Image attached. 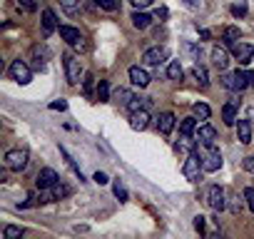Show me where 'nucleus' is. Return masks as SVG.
<instances>
[{"instance_id": "nucleus-17", "label": "nucleus", "mask_w": 254, "mask_h": 239, "mask_svg": "<svg viewBox=\"0 0 254 239\" xmlns=\"http://www.w3.org/2000/svg\"><path fill=\"white\" fill-rule=\"evenodd\" d=\"M237 137L242 145H249L252 142V122L249 120H239L237 122Z\"/></svg>"}, {"instance_id": "nucleus-45", "label": "nucleus", "mask_w": 254, "mask_h": 239, "mask_svg": "<svg viewBox=\"0 0 254 239\" xmlns=\"http://www.w3.org/2000/svg\"><path fill=\"white\" fill-rule=\"evenodd\" d=\"M242 167H244L247 172H254V155H252V157H244V160H242Z\"/></svg>"}, {"instance_id": "nucleus-8", "label": "nucleus", "mask_w": 254, "mask_h": 239, "mask_svg": "<svg viewBox=\"0 0 254 239\" xmlns=\"http://www.w3.org/2000/svg\"><path fill=\"white\" fill-rule=\"evenodd\" d=\"M57 180H60V177H57V172H55L53 167H45V169H40V172H37L35 184H37V189H50Z\"/></svg>"}, {"instance_id": "nucleus-43", "label": "nucleus", "mask_w": 254, "mask_h": 239, "mask_svg": "<svg viewBox=\"0 0 254 239\" xmlns=\"http://www.w3.org/2000/svg\"><path fill=\"white\" fill-rule=\"evenodd\" d=\"M195 229H197L200 234H204V217H202V214L195 217Z\"/></svg>"}, {"instance_id": "nucleus-13", "label": "nucleus", "mask_w": 254, "mask_h": 239, "mask_svg": "<svg viewBox=\"0 0 254 239\" xmlns=\"http://www.w3.org/2000/svg\"><path fill=\"white\" fill-rule=\"evenodd\" d=\"M147 125H150V112H147V110L132 112V117H130V127H132V129L142 132V129H147Z\"/></svg>"}, {"instance_id": "nucleus-23", "label": "nucleus", "mask_w": 254, "mask_h": 239, "mask_svg": "<svg viewBox=\"0 0 254 239\" xmlns=\"http://www.w3.org/2000/svg\"><path fill=\"white\" fill-rule=\"evenodd\" d=\"M177 152H182V155H189V152H195V142H192V135H182L180 142L175 145Z\"/></svg>"}, {"instance_id": "nucleus-51", "label": "nucleus", "mask_w": 254, "mask_h": 239, "mask_svg": "<svg viewBox=\"0 0 254 239\" xmlns=\"http://www.w3.org/2000/svg\"><path fill=\"white\" fill-rule=\"evenodd\" d=\"M247 80H249V88H254V73H247Z\"/></svg>"}, {"instance_id": "nucleus-27", "label": "nucleus", "mask_w": 254, "mask_h": 239, "mask_svg": "<svg viewBox=\"0 0 254 239\" xmlns=\"http://www.w3.org/2000/svg\"><path fill=\"white\" fill-rule=\"evenodd\" d=\"M80 3H82V0H60V5L65 8V13H68L70 18H75V15L80 13Z\"/></svg>"}, {"instance_id": "nucleus-33", "label": "nucleus", "mask_w": 254, "mask_h": 239, "mask_svg": "<svg viewBox=\"0 0 254 239\" xmlns=\"http://www.w3.org/2000/svg\"><path fill=\"white\" fill-rule=\"evenodd\" d=\"M115 97H117V102H120V105H125V107H127L135 95H132L130 90H127V88H120V90H115Z\"/></svg>"}, {"instance_id": "nucleus-41", "label": "nucleus", "mask_w": 254, "mask_h": 239, "mask_svg": "<svg viewBox=\"0 0 254 239\" xmlns=\"http://www.w3.org/2000/svg\"><path fill=\"white\" fill-rule=\"evenodd\" d=\"M18 3H20V8H23V10H28V13H35V0H18Z\"/></svg>"}, {"instance_id": "nucleus-52", "label": "nucleus", "mask_w": 254, "mask_h": 239, "mask_svg": "<svg viewBox=\"0 0 254 239\" xmlns=\"http://www.w3.org/2000/svg\"><path fill=\"white\" fill-rule=\"evenodd\" d=\"M249 120H254V107H249Z\"/></svg>"}, {"instance_id": "nucleus-47", "label": "nucleus", "mask_w": 254, "mask_h": 239, "mask_svg": "<svg viewBox=\"0 0 254 239\" xmlns=\"http://www.w3.org/2000/svg\"><path fill=\"white\" fill-rule=\"evenodd\" d=\"M50 110H68V102L65 100H57V102L50 105Z\"/></svg>"}, {"instance_id": "nucleus-9", "label": "nucleus", "mask_w": 254, "mask_h": 239, "mask_svg": "<svg viewBox=\"0 0 254 239\" xmlns=\"http://www.w3.org/2000/svg\"><path fill=\"white\" fill-rule=\"evenodd\" d=\"M127 75H130V82L137 85V88H147V85H150V75H147V70L140 68V65H132V68L127 70Z\"/></svg>"}, {"instance_id": "nucleus-14", "label": "nucleus", "mask_w": 254, "mask_h": 239, "mask_svg": "<svg viewBox=\"0 0 254 239\" xmlns=\"http://www.w3.org/2000/svg\"><path fill=\"white\" fill-rule=\"evenodd\" d=\"M197 140H200L202 145H215V140H217V129L212 127V125H202V127L197 129Z\"/></svg>"}, {"instance_id": "nucleus-29", "label": "nucleus", "mask_w": 254, "mask_h": 239, "mask_svg": "<svg viewBox=\"0 0 254 239\" xmlns=\"http://www.w3.org/2000/svg\"><path fill=\"white\" fill-rule=\"evenodd\" d=\"M92 88H95V77L88 73V75L82 77V92H85V97H88V100H92Z\"/></svg>"}, {"instance_id": "nucleus-6", "label": "nucleus", "mask_w": 254, "mask_h": 239, "mask_svg": "<svg viewBox=\"0 0 254 239\" xmlns=\"http://www.w3.org/2000/svg\"><path fill=\"white\" fill-rule=\"evenodd\" d=\"M227 192L219 187V184H212L209 189H207V194H204V202H207V207L209 209H215V212H222V209H227Z\"/></svg>"}, {"instance_id": "nucleus-31", "label": "nucleus", "mask_w": 254, "mask_h": 239, "mask_svg": "<svg viewBox=\"0 0 254 239\" xmlns=\"http://www.w3.org/2000/svg\"><path fill=\"white\" fill-rule=\"evenodd\" d=\"M147 105H150V100H145V97H132V100H130V105H127V110H130V112L147 110Z\"/></svg>"}, {"instance_id": "nucleus-28", "label": "nucleus", "mask_w": 254, "mask_h": 239, "mask_svg": "<svg viewBox=\"0 0 254 239\" xmlns=\"http://www.w3.org/2000/svg\"><path fill=\"white\" fill-rule=\"evenodd\" d=\"M192 75H195V80L200 82V88H207V85H209V77H207V70L202 68V65H195V70H192Z\"/></svg>"}, {"instance_id": "nucleus-12", "label": "nucleus", "mask_w": 254, "mask_h": 239, "mask_svg": "<svg viewBox=\"0 0 254 239\" xmlns=\"http://www.w3.org/2000/svg\"><path fill=\"white\" fill-rule=\"evenodd\" d=\"M235 57H237L239 65H247L254 57V45H249V42H237L235 45Z\"/></svg>"}, {"instance_id": "nucleus-7", "label": "nucleus", "mask_w": 254, "mask_h": 239, "mask_svg": "<svg viewBox=\"0 0 254 239\" xmlns=\"http://www.w3.org/2000/svg\"><path fill=\"white\" fill-rule=\"evenodd\" d=\"M10 77H13L15 82H20V85H28V82L33 80V70L28 68L23 60H13V62H10Z\"/></svg>"}, {"instance_id": "nucleus-22", "label": "nucleus", "mask_w": 254, "mask_h": 239, "mask_svg": "<svg viewBox=\"0 0 254 239\" xmlns=\"http://www.w3.org/2000/svg\"><path fill=\"white\" fill-rule=\"evenodd\" d=\"M222 120H224V125H235L237 122V105L235 102L222 107Z\"/></svg>"}, {"instance_id": "nucleus-34", "label": "nucleus", "mask_w": 254, "mask_h": 239, "mask_svg": "<svg viewBox=\"0 0 254 239\" xmlns=\"http://www.w3.org/2000/svg\"><path fill=\"white\" fill-rule=\"evenodd\" d=\"M60 155H62V157H65V162H68V165H70V167H73V172H75V175H77V177H80V180H82V172H80V167H77V165H75V160H73V157H70V152H68V149H65V147H62V145H60Z\"/></svg>"}, {"instance_id": "nucleus-11", "label": "nucleus", "mask_w": 254, "mask_h": 239, "mask_svg": "<svg viewBox=\"0 0 254 239\" xmlns=\"http://www.w3.org/2000/svg\"><path fill=\"white\" fill-rule=\"evenodd\" d=\"M55 30H57V18H55V13L50 8H45L42 10V35L50 37Z\"/></svg>"}, {"instance_id": "nucleus-2", "label": "nucleus", "mask_w": 254, "mask_h": 239, "mask_svg": "<svg viewBox=\"0 0 254 239\" xmlns=\"http://www.w3.org/2000/svg\"><path fill=\"white\" fill-rule=\"evenodd\" d=\"M30 162V152L25 147H20V149H10L8 155H5V167L13 169V172H23Z\"/></svg>"}, {"instance_id": "nucleus-21", "label": "nucleus", "mask_w": 254, "mask_h": 239, "mask_svg": "<svg viewBox=\"0 0 254 239\" xmlns=\"http://www.w3.org/2000/svg\"><path fill=\"white\" fill-rule=\"evenodd\" d=\"M222 40H224V45H229V48H235L237 42H239V28H235V25H229V28H224V35H222Z\"/></svg>"}, {"instance_id": "nucleus-4", "label": "nucleus", "mask_w": 254, "mask_h": 239, "mask_svg": "<svg viewBox=\"0 0 254 239\" xmlns=\"http://www.w3.org/2000/svg\"><path fill=\"white\" fill-rule=\"evenodd\" d=\"M222 85L232 92H242L244 88H249V80L244 70H235V73H224L222 75Z\"/></svg>"}, {"instance_id": "nucleus-3", "label": "nucleus", "mask_w": 254, "mask_h": 239, "mask_svg": "<svg viewBox=\"0 0 254 239\" xmlns=\"http://www.w3.org/2000/svg\"><path fill=\"white\" fill-rule=\"evenodd\" d=\"M200 155H202L204 172H217V169L222 167V155H219V149H217L215 145H202Z\"/></svg>"}, {"instance_id": "nucleus-5", "label": "nucleus", "mask_w": 254, "mask_h": 239, "mask_svg": "<svg viewBox=\"0 0 254 239\" xmlns=\"http://www.w3.org/2000/svg\"><path fill=\"white\" fill-rule=\"evenodd\" d=\"M62 65H65V77L70 85H77L80 77H82V65H80V57L68 53V55H62Z\"/></svg>"}, {"instance_id": "nucleus-24", "label": "nucleus", "mask_w": 254, "mask_h": 239, "mask_svg": "<svg viewBox=\"0 0 254 239\" xmlns=\"http://www.w3.org/2000/svg\"><path fill=\"white\" fill-rule=\"evenodd\" d=\"M45 57H48V50L35 45L33 48V60H35V70H45Z\"/></svg>"}, {"instance_id": "nucleus-38", "label": "nucleus", "mask_w": 254, "mask_h": 239, "mask_svg": "<svg viewBox=\"0 0 254 239\" xmlns=\"http://www.w3.org/2000/svg\"><path fill=\"white\" fill-rule=\"evenodd\" d=\"M232 15H235V18H244L247 15V3H235V5H232Z\"/></svg>"}, {"instance_id": "nucleus-25", "label": "nucleus", "mask_w": 254, "mask_h": 239, "mask_svg": "<svg viewBox=\"0 0 254 239\" xmlns=\"http://www.w3.org/2000/svg\"><path fill=\"white\" fill-rule=\"evenodd\" d=\"M182 75H184V70H182V62H180V60H172V62L167 65V77H169V80H177V82H180Z\"/></svg>"}, {"instance_id": "nucleus-35", "label": "nucleus", "mask_w": 254, "mask_h": 239, "mask_svg": "<svg viewBox=\"0 0 254 239\" xmlns=\"http://www.w3.org/2000/svg\"><path fill=\"white\" fill-rule=\"evenodd\" d=\"M112 192H115V197H117L120 202H127V189H125V184H122L120 180L112 182Z\"/></svg>"}, {"instance_id": "nucleus-36", "label": "nucleus", "mask_w": 254, "mask_h": 239, "mask_svg": "<svg viewBox=\"0 0 254 239\" xmlns=\"http://www.w3.org/2000/svg\"><path fill=\"white\" fill-rule=\"evenodd\" d=\"M195 115L202 117V120H209V115H212L209 105H204V102H195Z\"/></svg>"}, {"instance_id": "nucleus-46", "label": "nucleus", "mask_w": 254, "mask_h": 239, "mask_svg": "<svg viewBox=\"0 0 254 239\" xmlns=\"http://www.w3.org/2000/svg\"><path fill=\"white\" fill-rule=\"evenodd\" d=\"M184 53H189V55H195V57L200 60V48H195V45H189V42H184Z\"/></svg>"}, {"instance_id": "nucleus-19", "label": "nucleus", "mask_w": 254, "mask_h": 239, "mask_svg": "<svg viewBox=\"0 0 254 239\" xmlns=\"http://www.w3.org/2000/svg\"><path fill=\"white\" fill-rule=\"evenodd\" d=\"M50 194H53V200H65V197H70V187L62 182V180H57V182L50 187Z\"/></svg>"}, {"instance_id": "nucleus-10", "label": "nucleus", "mask_w": 254, "mask_h": 239, "mask_svg": "<svg viewBox=\"0 0 254 239\" xmlns=\"http://www.w3.org/2000/svg\"><path fill=\"white\" fill-rule=\"evenodd\" d=\"M167 60V50L164 48H150V50H145V55H142V62L145 65H160V62H164Z\"/></svg>"}, {"instance_id": "nucleus-30", "label": "nucleus", "mask_w": 254, "mask_h": 239, "mask_svg": "<svg viewBox=\"0 0 254 239\" xmlns=\"http://www.w3.org/2000/svg\"><path fill=\"white\" fill-rule=\"evenodd\" d=\"M97 100L100 102H108L110 100V82L108 80H100V85H97Z\"/></svg>"}, {"instance_id": "nucleus-1", "label": "nucleus", "mask_w": 254, "mask_h": 239, "mask_svg": "<svg viewBox=\"0 0 254 239\" xmlns=\"http://www.w3.org/2000/svg\"><path fill=\"white\" fill-rule=\"evenodd\" d=\"M202 172H204V165H202L200 149L189 152L187 160H184V165H182V175H184L189 182H200V180H202Z\"/></svg>"}, {"instance_id": "nucleus-40", "label": "nucleus", "mask_w": 254, "mask_h": 239, "mask_svg": "<svg viewBox=\"0 0 254 239\" xmlns=\"http://www.w3.org/2000/svg\"><path fill=\"white\" fill-rule=\"evenodd\" d=\"M244 200H247L249 209L254 212V187H247V189H244Z\"/></svg>"}, {"instance_id": "nucleus-20", "label": "nucleus", "mask_w": 254, "mask_h": 239, "mask_svg": "<svg viewBox=\"0 0 254 239\" xmlns=\"http://www.w3.org/2000/svg\"><path fill=\"white\" fill-rule=\"evenodd\" d=\"M150 23H152V18L147 15V13H142V10H135V13H132V25H135L137 30L150 28Z\"/></svg>"}, {"instance_id": "nucleus-39", "label": "nucleus", "mask_w": 254, "mask_h": 239, "mask_svg": "<svg viewBox=\"0 0 254 239\" xmlns=\"http://www.w3.org/2000/svg\"><path fill=\"white\" fill-rule=\"evenodd\" d=\"M3 237H5V239H15V237H23V229H20V227H5Z\"/></svg>"}, {"instance_id": "nucleus-18", "label": "nucleus", "mask_w": 254, "mask_h": 239, "mask_svg": "<svg viewBox=\"0 0 254 239\" xmlns=\"http://www.w3.org/2000/svg\"><path fill=\"white\" fill-rule=\"evenodd\" d=\"M57 30H60V37L65 40V42H70V45L82 37V35H80V30H77V28H73V25H60Z\"/></svg>"}, {"instance_id": "nucleus-37", "label": "nucleus", "mask_w": 254, "mask_h": 239, "mask_svg": "<svg viewBox=\"0 0 254 239\" xmlns=\"http://www.w3.org/2000/svg\"><path fill=\"white\" fill-rule=\"evenodd\" d=\"M95 5L102 8V10H108V13H115L120 3H117V0H95Z\"/></svg>"}, {"instance_id": "nucleus-48", "label": "nucleus", "mask_w": 254, "mask_h": 239, "mask_svg": "<svg viewBox=\"0 0 254 239\" xmlns=\"http://www.w3.org/2000/svg\"><path fill=\"white\" fill-rule=\"evenodd\" d=\"M130 3L137 8V10H142V8H147V5H150L152 3V0H130Z\"/></svg>"}, {"instance_id": "nucleus-44", "label": "nucleus", "mask_w": 254, "mask_h": 239, "mask_svg": "<svg viewBox=\"0 0 254 239\" xmlns=\"http://www.w3.org/2000/svg\"><path fill=\"white\" fill-rule=\"evenodd\" d=\"M92 180H95L97 184H108V182H110V177L105 175V172H95V177H92Z\"/></svg>"}, {"instance_id": "nucleus-16", "label": "nucleus", "mask_w": 254, "mask_h": 239, "mask_svg": "<svg viewBox=\"0 0 254 239\" xmlns=\"http://www.w3.org/2000/svg\"><path fill=\"white\" fill-rule=\"evenodd\" d=\"M212 62H215L217 70H227V65H229L227 50L224 48H212Z\"/></svg>"}, {"instance_id": "nucleus-42", "label": "nucleus", "mask_w": 254, "mask_h": 239, "mask_svg": "<svg viewBox=\"0 0 254 239\" xmlns=\"http://www.w3.org/2000/svg\"><path fill=\"white\" fill-rule=\"evenodd\" d=\"M73 48L77 50V53H88L90 48H88V42H85V37H80L77 42H73Z\"/></svg>"}, {"instance_id": "nucleus-50", "label": "nucleus", "mask_w": 254, "mask_h": 239, "mask_svg": "<svg viewBox=\"0 0 254 239\" xmlns=\"http://www.w3.org/2000/svg\"><path fill=\"white\" fill-rule=\"evenodd\" d=\"M187 5H189V8H200L202 0H187Z\"/></svg>"}, {"instance_id": "nucleus-32", "label": "nucleus", "mask_w": 254, "mask_h": 239, "mask_svg": "<svg viewBox=\"0 0 254 239\" xmlns=\"http://www.w3.org/2000/svg\"><path fill=\"white\" fill-rule=\"evenodd\" d=\"M227 207H229V212H232V214H239V212L244 209V202L239 200V194H232L229 202H227Z\"/></svg>"}, {"instance_id": "nucleus-26", "label": "nucleus", "mask_w": 254, "mask_h": 239, "mask_svg": "<svg viewBox=\"0 0 254 239\" xmlns=\"http://www.w3.org/2000/svg\"><path fill=\"white\" fill-rule=\"evenodd\" d=\"M197 129V120L195 117H184V120H180V132L182 135H192Z\"/></svg>"}, {"instance_id": "nucleus-15", "label": "nucleus", "mask_w": 254, "mask_h": 239, "mask_svg": "<svg viewBox=\"0 0 254 239\" xmlns=\"http://www.w3.org/2000/svg\"><path fill=\"white\" fill-rule=\"evenodd\" d=\"M172 127H175V115H172V112H162V115L157 117L160 135H169V132H172Z\"/></svg>"}, {"instance_id": "nucleus-49", "label": "nucleus", "mask_w": 254, "mask_h": 239, "mask_svg": "<svg viewBox=\"0 0 254 239\" xmlns=\"http://www.w3.org/2000/svg\"><path fill=\"white\" fill-rule=\"evenodd\" d=\"M167 15H169V13H167V8H160V10H157V18H160V20H164Z\"/></svg>"}]
</instances>
